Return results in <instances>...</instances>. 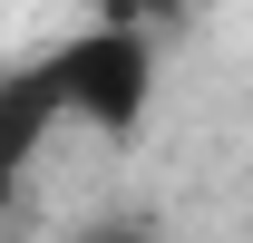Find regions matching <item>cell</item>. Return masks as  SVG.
<instances>
[{
	"label": "cell",
	"mask_w": 253,
	"mask_h": 243,
	"mask_svg": "<svg viewBox=\"0 0 253 243\" xmlns=\"http://www.w3.org/2000/svg\"><path fill=\"white\" fill-rule=\"evenodd\" d=\"M39 78H49V107L59 117L97 126V136H136L146 107H156V39H146L136 10H107L88 30H68Z\"/></svg>",
	"instance_id": "cell-1"
}]
</instances>
